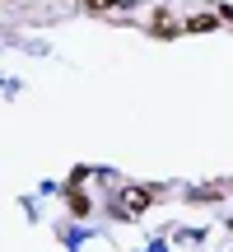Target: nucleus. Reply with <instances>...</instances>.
Segmentation results:
<instances>
[{"label": "nucleus", "instance_id": "1", "mask_svg": "<svg viewBox=\"0 0 233 252\" xmlns=\"http://www.w3.org/2000/svg\"><path fill=\"white\" fill-rule=\"evenodd\" d=\"M154 201H159V187H140V182H126V187H121V196H116V215H121V220H135V215H145Z\"/></svg>", "mask_w": 233, "mask_h": 252}, {"label": "nucleus", "instance_id": "2", "mask_svg": "<svg viewBox=\"0 0 233 252\" xmlns=\"http://www.w3.org/2000/svg\"><path fill=\"white\" fill-rule=\"evenodd\" d=\"M149 33H154V37H177V33H187V24H177V19H173L168 9H154Z\"/></svg>", "mask_w": 233, "mask_h": 252}, {"label": "nucleus", "instance_id": "3", "mask_svg": "<svg viewBox=\"0 0 233 252\" xmlns=\"http://www.w3.org/2000/svg\"><path fill=\"white\" fill-rule=\"evenodd\" d=\"M219 19L224 14H196V19H187V33H210V28H219Z\"/></svg>", "mask_w": 233, "mask_h": 252}, {"label": "nucleus", "instance_id": "4", "mask_svg": "<svg viewBox=\"0 0 233 252\" xmlns=\"http://www.w3.org/2000/svg\"><path fill=\"white\" fill-rule=\"evenodd\" d=\"M70 210L75 215H89V196H84L80 187H70Z\"/></svg>", "mask_w": 233, "mask_h": 252}, {"label": "nucleus", "instance_id": "5", "mask_svg": "<svg viewBox=\"0 0 233 252\" xmlns=\"http://www.w3.org/2000/svg\"><path fill=\"white\" fill-rule=\"evenodd\" d=\"M126 5V0H84V9H93V14H103V9H116Z\"/></svg>", "mask_w": 233, "mask_h": 252}]
</instances>
